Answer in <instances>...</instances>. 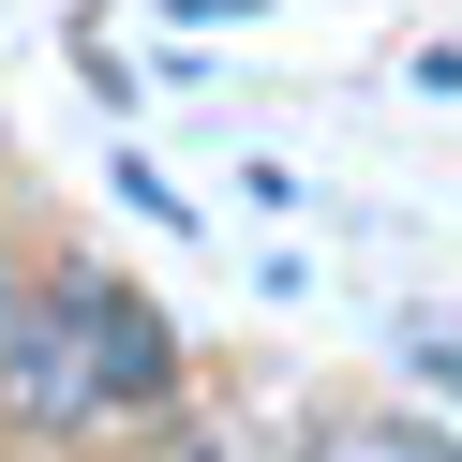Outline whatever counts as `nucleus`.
Listing matches in <instances>:
<instances>
[{"label": "nucleus", "instance_id": "nucleus-1", "mask_svg": "<svg viewBox=\"0 0 462 462\" xmlns=\"http://www.w3.org/2000/svg\"><path fill=\"white\" fill-rule=\"evenodd\" d=\"M60 328H75V358H90L105 402H164L180 358H164V313H150V299H120L105 269H75V283H60Z\"/></svg>", "mask_w": 462, "mask_h": 462}, {"label": "nucleus", "instance_id": "nucleus-2", "mask_svg": "<svg viewBox=\"0 0 462 462\" xmlns=\"http://www.w3.org/2000/svg\"><path fill=\"white\" fill-rule=\"evenodd\" d=\"M0 402H15L31 432L105 418V388H90V358H75V328H60V313H0Z\"/></svg>", "mask_w": 462, "mask_h": 462}, {"label": "nucleus", "instance_id": "nucleus-3", "mask_svg": "<svg viewBox=\"0 0 462 462\" xmlns=\"http://www.w3.org/2000/svg\"><path fill=\"white\" fill-rule=\"evenodd\" d=\"M328 462H462V448H448V432H418V418H358Z\"/></svg>", "mask_w": 462, "mask_h": 462}, {"label": "nucleus", "instance_id": "nucleus-4", "mask_svg": "<svg viewBox=\"0 0 462 462\" xmlns=\"http://www.w3.org/2000/svg\"><path fill=\"white\" fill-rule=\"evenodd\" d=\"M180 462H224V448H209V432H194V448H180Z\"/></svg>", "mask_w": 462, "mask_h": 462}]
</instances>
